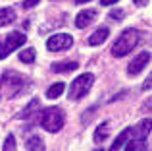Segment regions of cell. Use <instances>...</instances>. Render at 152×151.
Masks as SVG:
<instances>
[{
	"instance_id": "cell-11",
	"label": "cell",
	"mask_w": 152,
	"mask_h": 151,
	"mask_svg": "<svg viewBox=\"0 0 152 151\" xmlns=\"http://www.w3.org/2000/svg\"><path fill=\"white\" fill-rule=\"evenodd\" d=\"M129 138H131V128H125V130H123V132L114 140V144L110 145V149H108V151H119L123 145L127 144V140H129Z\"/></svg>"
},
{
	"instance_id": "cell-2",
	"label": "cell",
	"mask_w": 152,
	"mask_h": 151,
	"mask_svg": "<svg viewBox=\"0 0 152 151\" xmlns=\"http://www.w3.org/2000/svg\"><path fill=\"white\" fill-rule=\"evenodd\" d=\"M64 122H66V118H64L62 109H58V107H50V109L42 110L41 126L46 130V132H50V134L60 132V130L64 128Z\"/></svg>"
},
{
	"instance_id": "cell-22",
	"label": "cell",
	"mask_w": 152,
	"mask_h": 151,
	"mask_svg": "<svg viewBox=\"0 0 152 151\" xmlns=\"http://www.w3.org/2000/svg\"><path fill=\"white\" fill-rule=\"evenodd\" d=\"M142 89L145 91H148V89H152V72H150V76L145 79V83H142Z\"/></svg>"
},
{
	"instance_id": "cell-7",
	"label": "cell",
	"mask_w": 152,
	"mask_h": 151,
	"mask_svg": "<svg viewBox=\"0 0 152 151\" xmlns=\"http://www.w3.org/2000/svg\"><path fill=\"white\" fill-rule=\"evenodd\" d=\"M25 41H27V37H25L23 33H19V31H14V33L6 35V41H4V49H6V53L10 54L12 50H15V49H19L21 45H25Z\"/></svg>"
},
{
	"instance_id": "cell-21",
	"label": "cell",
	"mask_w": 152,
	"mask_h": 151,
	"mask_svg": "<svg viewBox=\"0 0 152 151\" xmlns=\"http://www.w3.org/2000/svg\"><path fill=\"white\" fill-rule=\"evenodd\" d=\"M121 18H123V10H112L110 12V19H118L119 21Z\"/></svg>"
},
{
	"instance_id": "cell-9",
	"label": "cell",
	"mask_w": 152,
	"mask_h": 151,
	"mask_svg": "<svg viewBox=\"0 0 152 151\" xmlns=\"http://www.w3.org/2000/svg\"><path fill=\"white\" fill-rule=\"evenodd\" d=\"M94 18H96V12H94V10H83V12H79L77 18H75V27L85 29V27H89L91 23L94 21Z\"/></svg>"
},
{
	"instance_id": "cell-8",
	"label": "cell",
	"mask_w": 152,
	"mask_h": 151,
	"mask_svg": "<svg viewBox=\"0 0 152 151\" xmlns=\"http://www.w3.org/2000/svg\"><path fill=\"white\" fill-rule=\"evenodd\" d=\"M150 132H152V118H145V120H141L135 128H131V138L145 140Z\"/></svg>"
},
{
	"instance_id": "cell-4",
	"label": "cell",
	"mask_w": 152,
	"mask_h": 151,
	"mask_svg": "<svg viewBox=\"0 0 152 151\" xmlns=\"http://www.w3.org/2000/svg\"><path fill=\"white\" fill-rule=\"evenodd\" d=\"M73 45V39L69 33H56L46 41V49L50 53H60V50H67Z\"/></svg>"
},
{
	"instance_id": "cell-17",
	"label": "cell",
	"mask_w": 152,
	"mask_h": 151,
	"mask_svg": "<svg viewBox=\"0 0 152 151\" xmlns=\"http://www.w3.org/2000/svg\"><path fill=\"white\" fill-rule=\"evenodd\" d=\"M39 107H41L39 99H31V101H29V105H27L25 109H23L21 113H19V118H23V120H25V118H29L31 114H35V110H37Z\"/></svg>"
},
{
	"instance_id": "cell-24",
	"label": "cell",
	"mask_w": 152,
	"mask_h": 151,
	"mask_svg": "<svg viewBox=\"0 0 152 151\" xmlns=\"http://www.w3.org/2000/svg\"><path fill=\"white\" fill-rule=\"evenodd\" d=\"M6 56H8V53H6V49H4V45L0 43V60H2V58H6Z\"/></svg>"
},
{
	"instance_id": "cell-15",
	"label": "cell",
	"mask_w": 152,
	"mask_h": 151,
	"mask_svg": "<svg viewBox=\"0 0 152 151\" xmlns=\"http://www.w3.org/2000/svg\"><path fill=\"white\" fill-rule=\"evenodd\" d=\"M25 145H27V149H29V151H46L45 141H42L41 136H31L29 140H27Z\"/></svg>"
},
{
	"instance_id": "cell-23",
	"label": "cell",
	"mask_w": 152,
	"mask_h": 151,
	"mask_svg": "<svg viewBox=\"0 0 152 151\" xmlns=\"http://www.w3.org/2000/svg\"><path fill=\"white\" fill-rule=\"evenodd\" d=\"M39 4V0H25L23 2V8H33V6H37Z\"/></svg>"
},
{
	"instance_id": "cell-19",
	"label": "cell",
	"mask_w": 152,
	"mask_h": 151,
	"mask_svg": "<svg viewBox=\"0 0 152 151\" xmlns=\"http://www.w3.org/2000/svg\"><path fill=\"white\" fill-rule=\"evenodd\" d=\"M19 60L25 62V64H29V62L35 60V49H25L19 53Z\"/></svg>"
},
{
	"instance_id": "cell-25",
	"label": "cell",
	"mask_w": 152,
	"mask_h": 151,
	"mask_svg": "<svg viewBox=\"0 0 152 151\" xmlns=\"http://www.w3.org/2000/svg\"><path fill=\"white\" fill-rule=\"evenodd\" d=\"M133 4H135V6H146L148 0H133Z\"/></svg>"
},
{
	"instance_id": "cell-10",
	"label": "cell",
	"mask_w": 152,
	"mask_h": 151,
	"mask_svg": "<svg viewBox=\"0 0 152 151\" xmlns=\"http://www.w3.org/2000/svg\"><path fill=\"white\" fill-rule=\"evenodd\" d=\"M108 35H110V29H108V27H98V29L89 37V45H93V47L102 45V43L108 39Z\"/></svg>"
},
{
	"instance_id": "cell-16",
	"label": "cell",
	"mask_w": 152,
	"mask_h": 151,
	"mask_svg": "<svg viewBox=\"0 0 152 151\" xmlns=\"http://www.w3.org/2000/svg\"><path fill=\"white\" fill-rule=\"evenodd\" d=\"M125 151H146V141H145V140H139V138L127 140Z\"/></svg>"
},
{
	"instance_id": "cell-29",
	"label": "cell",
	"mask_w": 152,
	"mask_h": 151,
	"mask_svg": "<svg viewBox=\"0 0 152 151\" xmlns=\"http://www.w3.org/2000/svg\"><path fill=\"white\" fill-rule=\"evenodd\" d=\"M96 151H102V149H96Z\"/></svg>"
},
{
	"instance_id": "cell-27",
	"label": "cell",
	"mask_w": 152,
	"mask_h": 151,
	"mask_svg": "<svg viewBox=\"0 0 152 151\" xmlns=\"http://www.w3.org/2000/svg\"><path fill=\"white\" fill-rule=\"evenodd\" d=\"M77 4H85V2H89V0H75Z\"/></svg>"
},
{
	"instance_id": "cell-12",
	"label": "cell",
	"mask_w": 152,
	"mask_h": 151,
	"mask_svg": "<svg viewBox=\"0 0 152 151\" xmlns=\"http://www.w3.org/2000/svg\"><path fill=\"white\" fill-rule=\"evenodd\" d=\"M79 64L73 60L69 62H54L52 64V72H58V74H66V72H73V70H77Z\"/></svg>"
},
{
	"instance_id": "cell-20",
	"label": "cell",
	"mask_w": 152,
	"mask_h": 151,
	"mask_svg": "<svg viewBox=\"0 0 152 151\" xmlns=\"http://www.w3.org/2000/svg\"><path fill=\"white\" fill-rule=\"evenodd\" d=\"M2 151H18V147H15V138L12 136V134L6 138V144H4V149Z\"/></svg>"
},
{
	"instance_id": "cell-6",
	"label": "cell",
	"mask_w": 152,
	"mask_h": 151,
	"mask_svg": "<svg viewBox=\"0 0 152 151\" xmlns=\"http://www.w3.org/2000/svg\"><path fill=\"white\" fill-rule=\"evenodd\" d=\"M2 83L10 85V95L14 97V95H18L19 91H21L25 79H23L19 74H15V72H6V74H4V78H2Z\"/></svg>"
},
{
	"instance_id": "cell-26",
	"label": "cell",
	"mask_w": 152,
	"mask_h": 151,
	"mask_svg": "<svg viewBox=\"0 0 152 151\" xmlns=\"http://www.w3.org/2000/svg\"><path fill=\"white\" fill-rule=\"evenodd\" d=\"M118 0H100V4L102 6H112V4H115Z\"/></svg>"
},
{
	"instance_id": "cell-1",
	"label": "cell",
	"mask_w": 152,
	"mask_h": 151,
	"mask_svg": "<svg viewBox=\"0 0 152 151\" xmlns=\"http://www.w3.org/2000/svg\"><path fill=\"white\" fill-rule=\"evenodd\" d=\"M139 41H141V33H139L137 29H125L115 39L114 45H112V56L121 58V56H125V54H129L131 50L139 45Z\"/></svg>"
},
{
	"instance_id": "cell-18",
	"label": "cell",
	"mask_w": 152,
	"mask_h": 151,
	"mask_svg": "<svg viewBox=\"0 0 152 151\" xmlns=\"http://www.w3.org/2000/svg\"><path fill=\"white\" fill-rule=\"evenodd\" d=\"M64 89H66V85H64L62 81H58V83H54V85H50L48 89H46V97L48 99H58L60 95L64 93Z\"/></svg>"
},
{
	"instance_id": "cell-5",
	"label": "cell",
	"mask_w": 152,
	"mask_h": 151,
	"mask_svg": "<svg viewBox=\"0 0 152 151\" xmlns=\"http://www.w3.org/2000/svg\"><path fill=\"white\" fill-rule=\"evenodd\" d=\"M150 62V53L148 50H145V53H141V54H137V56L133 58V60L129 62V66H127V74L129 76H137V74H141L142 70H145V66Z\"/></svg>"
},
{
	"instance_id": "cell-14",
	"label": "cell",
	"mask_w": 152,
	"mask_h": 151,
	"mask_svg": "<svg viewBox=\"0 0 152 151\" xmlns=\"http://www.w3.org/2000/svg\"><path fill=\"white\" fill-rule=\"evenodd\" d=\"M108 136H110V122H102V124L94 130V141L100 144V141H104Z\"/></svg>"
},
{
	"instance_id": "cell-13",
	"label": "cell",
	"mask_w": 152,
	"mask_h": 151,
	"mask_svg": "<svg viewBox=\"0 0 152 151\" xmlns=\"http://www.w3.org/2000/svg\"><path fill=\"white\" fill-rule=\"evenodd\" d=\"M15 19V10L14 8H0V27L10 25Z\"/></svg>"
},
{
	"instance_id": "cell-3",
	"label": "cell",
	"mask_w": 152,
	"mask_h": 151,
	"mask_svg": "<svg viewBox=\"0 0 152 151\" xmlns=\"http://www.w3.org/2000/svg\"><path fill=\"white\" fill-rule=\"evenodd\" d=\"M94 83V76L93 74H81L79 78H75L69 85V99L71 101H77V99L85 97L87 93L91 91Z\"/></svg>"
},
{
	"instance_id": "cell-28",
	"label": "cell",
	"mask_w": 152,
	"mask_h": 151,
	"mask_svg": "<svg viewBox=\"0 0 152 151\" xmlns=\"http://www.w3.org/2000/svg\"><path fill=\"white\" fill-rule=\"evenodd\" d=\"M0 91H2V79H0Z\"/></svg>"
}]
</instances>
